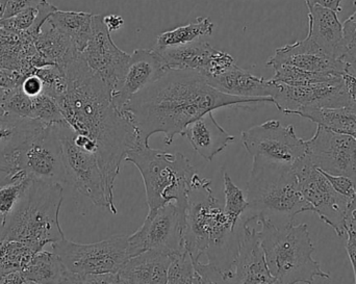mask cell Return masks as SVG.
Instances as JSON below:
<instances>
[{
    "instance_id": "1",
    "label": "cell",
    "mask_w": 356,
    "mask_h": 284,
    "mask_svg": "<svg viewBox=\"0 0 356 284\" xmlns=\"http://www.w3.org/2000/svg\"><path fill=\"white\" fill-rule=\"evenodd\" d=\"M63 73L67 79L64 95L56 100L67 124L97 146V160L114 201L115 181L122 162L134 148L143 145L131 119L113 103L112 93L90 69L81 53Z\"/></svg>"
},
{
    "instance_id": "2",
    "label": "cell",
    "mask_w": 356,
    "mask_h": 284,
    "mask_svg": "<svg viewBox=\"0 0 356 284\" xmlns=\"http://www.w3.org/2000/svg\"><path fill=\"white\" fill-rule=\"evenodd\" d=\"M273 103L271 98H240L226 95L211 87L195 71L168 70L161 78L134 96L122 112L139 133L140 142L149 146L156 133L165 135L171 145L175 135L207 112L226 106Z\"/></svg>"
},
{
    "instance_id": "3",
    "label": "cell",
    "mask_w": 356,
    "mask_h": 284,
    "mask_svg": "<svg viewBox=\"0 0 356 284\" xmlns=\"http://www.w3.org/2000/svg\"><path fill=\"white\" fill-rule=\"evenodd\" d=\"M242 229V226H241ZM241 233H236L224 206L213 197L211 181L194 176L188 196L182 244L193 262L207 256L209 264L232 278L240 246Z\"/></svg>"
},
{
    "instance_id": "4",
    "label": "cell",
    "mask_w": 356,
    "mask_h": 284,
    "mask_svg": "<svg viewBox=\"0 0 356 284\" xmlns=\"http://www.w3.org/2000/svg\"><path fill=\"white\" fill-rule=\"evenodd\" d=\"M63 185L29 179L16 208L0 224V240L26 244L39 253L64 239L60 224Z\"/></svg>"
},
{
    "instance_id": "5",
    "label": "cell",
    "mask_w": 356,
    "mask_h": 284,
    "mask_svg": "<svg viewBox=\"0 0 356 284\" xmlns=\"http://www.w3.org/2000/svg\"><path fill=\"white\" fill-rule=\"evenodd\" d=\"M246 197L249 206L241 219L242 224L265 218L275 226H286L294 224L297 215L311 212L292 169L259 158H253Z\"/></svg>"
},
{
    "instance_id": "6",
    "label": "cell",
    "mask_w": 356,
    "mask_h": 284,
    "mask_svg": "<svg viewBox=\"0 0 356 284\" xmlns=\"http://www.w3.org/2000/svg\"><path fill=\"white\" fill-rule=\"evenodd\" d=\"M257 220L261 225L257 233L266 262L278 283L313 284L316 277L330 279L313 258L315 246L307 224L277 227L265 218Z\"/></svg>"
},
{
    "instance_id": "7",
    "label": "cell",
    "mask_w": 356,
    "mask_h": 284,
    "mask_svg": "<svg viewBox=\"0 0 356 284\" xmlns=\"http://www.w3.org/2000/svg\"><path fill=\"white\" fill-rule=\"evenodd\" d=\"M125 162L135 165L141 173L148 212L175 202L180 215L186 218L188 196L197 172L184 154L139 145L127 153Z\"/></svg>"
},
{
    "instance_id": "8",
    "label": "cell",
    "mask_w": 356,
    "mask_h": 284,
    "mask_svg": "<svg viewBox=\"0 0 356 284\" xmlns=\"http://www.w3.org/2000/svg\"><path fill=\"white\" fill-rule=\"evenodd\" d=\"M17 173L48 183H66L62 143L56 124L42 123L17 147L8 176Z\"/></svg>"
},
{
    "instance_id": "9",
    "label": "cell",
    "mask_w": 356,
    "mask_h": 284,
    "mask_svg": "<svg viewBox=\"0 0 356 284\" xmlns=\"http://www.w3.org/2000/svg\"><path fill=\"white\" fill-rule=\"evenodd\" d=\"M51 248L67 270L77 275L119 274L131 258L127 235H115L93 244L74 243L64 237Z\"/></svg>"
},
{
    "instance_id": "10",
    "label": "cell",
    "mask_w": 356,
    "mask_h": 284,
    "mask_svg": "<svg viewBox=\"0 0 356 284\" xmlns=\"http://www.w3.org/2000/svg\"><path fill=\"white\" fill-rule=\"evenodd\" d=\"M56 126L62 143L66 183L89 198L96 206L108 208L116 215L117 208L108 195L97 156L75 144L74 131L66 121L58 123Z\"/></svg>"
},
{
    "instance_id": "11",
    "label": "cell",
    "mask_w": 356,
    "mask_h": 284,
    "mask_svg": "<svg viewBox=\"0 0 356 284\" xmlns=\"http://www.w3.org/2000/svg\"><path fill=\"white\" fill-rule=\"evenodd\" d=\"M298 189L305 201L323 222L330 225L339 237L347 233V215L353 200L337 193L309 156L301 158L292 168Z\"/></svg>"
},
{
    "instance_id": "12",
    "label": "cell",
    "mask_w": 356,
    "mask_h": 284,
    "mask_svg": "<svg viewBox=\"0 0 356 284\" xmlns=\"http://www.w3.org/2000/svg\"><path fill=\"white\" fill-rule=\"evenodd\" d=\"M242 143L253 158L292 169L307 156L305 140L297 137L294 126L269 120L242 131Z\"/></svg>"
},
{
    "instance_id": "13",
    "label": "cell",
    "mask_w": 356,
    "mask_h": 284,
    "mask_svg": "<svg viewBox=\"0 0 356 284\" xmlns=\"http://www.w3.org/2000/svg\"><path fill=\"white\" fill-rule=\"evenodd\" d=\"M186 218L180 215L175 202L159 210L148 212L143 225L129 235V251L131 258L146 251L162 252L175 256L184 250Z\"/></svg>"
},
{
    "instance_id": "14",
    "label": "cell",
    "mask_w": 356,
    "mask_h": 284,
    "mask_svg": "<svg viewBox=\"0 0 356 284\" xmlns=\"http://www.w3.org/2000/svg\"><path fill=\"white\" fill-rule=\"evenodd\" d=\"M307 144V156L316 168L334 176H346L356 183V139L318 126Z\"/></svg>"
},
{
    "instance_id": "15",
    "label": "cell",
    "mask_w": 356,
    "mask_h": 284,
    "mask_svg": "<svg viewBox=\"0 0 356 284\" xmlns=\"http://www.w3.org/2000/svg\"><path fill=\"white\" fill-rule=\"evenodd\" d=\"M92 27L91 39L81 56L113 95L124 76L131 54L123 51L114 43L110 31L104 25V15H94Z\"/></svg>"
},
{
    "instance_id": "16",
    "label": "cell",
    "mask_w": 356,
    "mask_h": 284,
    "mask_svg": "<svg viewBox=\"0 0 356 284\" xmlns=\"http://www.w3.org/2000/svg\"><path fill=\"white\" fill-rule=\"evenodd\" d=\"M272 83L273 104L284 115H296L305 108H343L355 104L347 95L342 78L332 83L299 87Z\"/></svg>"
},
{
    "instance_id": "17",
    "label": "cell",
    "mask_w": 356,
    "mask_h": 284,
    "mask_svg": "<svg viewBox=\"0 0 356 284\" xmlns=\"http://www.w3.org/2000/svg\"><path fill=\"white\" fill-rule=\"evenodd\" d=\"M154 50L160 54L169 70L195 71L205 79L222 74L236 62L230 54L216 49L203 40Z\"/></svg>"
},
{
    "instance_id": "18",
    "label": "cell",
    "mask_w": 356,
    "mask_h": 284,
    "mask_svg": "<svg viewBox=\"0 0 356 284\" xmlns=\"http://www.w3.org/2000/svg\"><path fill=\"white\" fill-rule=\"evenodd\" d=\"M168 70L154 48L135 50L131 54L129 66L118 89L113 93V103L119 110H122L134 96L158 81Z\"/></svg>"
},
{
    "instance_id": "19",
    "label": "cell",
    "mask_w": 356,
    "mask_h": 284,
    "mask_svg": "<svg viewBox=\"0 0 356 284\" xmlns=\"http://www.w3.org/2000/svg\"><path fill=\"white\" fill-rule=\"evenodd\" d=\"M240 246L229 284H278L270 274L259 233L241 223Z\"/></svg>"
},
{
    "instance_id": "20",
    "label": "cell",
    "mask_w": 356,
    "mask_h": 284,
    "mask_svg": "<svg viewBox=\"0 0 356 284\" xmlns=\"http://www.w3.org/2000/svg\"><path fill=\"white\" fill-rule=\"evenodd\" d=\"M288 65L309 72L343 75L349 72L343 60L332 58L318 48L309 37L277 48L267 62V67Z\"/></svg>"
},
{
    "instance_id": "21",
    "label": "cell",
    "mask_w": 356,
    "mask_h": 284,
    "mask_svg": "<svg viewBox=\"0 0 356 284\" xmlns=\"http://www.w3.org/2000/svg\"><path fill=\"white\" fill-rule=\"evenodd\" d=\"M309 8V33L307 37L318 48L332 58L343 60L345 54L343 24L338 12L319 4Z\"/></svg>"
},
{
    "instance_id": "22",
    "label": "cell",
    "mask_w": 356,
    "mask_h": 284,
    "mask_svg": "<svg viewBox=\"0 0 356 284\" xmlns=\"http://www.w3.org/2000/svg\"><path fill=\"white\" fill-rule=\"evenodd\" d=\"M181 137H186L193 149L209 162L236 140L217 122L213 112H207L191 123Z\"/></svg>"
},
{
    "instance_id": "23",
    "label": "cell",
    "mask_w": 356,
    "mask_h": 284,
    "mask_svg": "<svg viewBox=\"0 0 356 284\" xmlns=\"http://www.w3.org/2000/svg\"><path fill=\"white\" fill-rule=\"evenodd\" d=\"M207 83L221 93L240 98H271L274 83L271 79L255 76L234 62L225 72L207 79ZM272 99V98H271Z\"/></svg>"
},
{
    "instance_id": "24",
    "label": "cell",
    "mask_w": 356,
    "mask_h": 284,
    "mask_svg": "<svg viewBox=\"0 0 356 284\" xmlns=\"http://www.w3.org/2000/svg\"><path fill=\"white\" fill-rule=\"evenodd\" d=\"M173 258L175 256L162 252H143L125 264L119 278L125 284H167Z\"/></svg>"
},
{
    "instance_id": "25",
    "label": "cell",
    "mask_w": 356,
    "mask_h": 284,
    "mask_svg": "<svg viewBox=\"0 0 356 284\" xmlns=\"http://www.w3.org/2000/svg\"><path fill=\"white\" fill-rule=\"evenodd\" d=\"M33 43L45 66L54 65L60 70L81 54L73 42L50 26L47 21L39 35L33 39Z\"/></svg>"
},
{
    "instance_id": "26",
    "label": "cell",
    "mask_w": 356,
    "mask_h": 284,
    "mask_svg": "<svg viewBox=\"0 0 356 284\" xmlns=\"http://www.w3.org/2000/svg\"><path fill=\"white\" fill-rule=\"evenodd\" d=\"M93 16L90 12L56 10L50 15L47 23L68 37L81 53L87 47L93 33Z\"/></svg>"
},
{
    "instance_id": "27",
    "label": "cell",
    "mask_w": 356,
    "mask_h": 284,
    "mask_svg": "<svg viewBox=\"0 0 356 284\" xmlns=\"http://www.w3.org/2000/svg\"><path fill=\"white\" fill-rule=\"evenodd\" d=\"M296 116L309 119L318 126L356 139V103L343 108H305Z\"/></svg>"
},
{
    "instance_id": "28",
    "label": "cell",
    "mask_w": 356,
    "mask_h": 284,
    "mask_svg": "<svg viewBox=\"0 0 356 284\" xmlns=\"http://www.w3.org/2000/svg\"><path fill=\"white\" fill-rule=\"evenodd\" d=\"M22 272L27 281L38 284H63L69 274L58 254L43 250L33 256Z\"/></svg>"
},
{
    "instance_id": "29",
    "label": "cell",
    "mask_w": 356,
    "mask_h": 284,
    "mask_svg": "<svg viewBox=\"0 0 356 284\" xmlns=\"http://www.w3.org/2000/svg\"><path fill=\"white\" fill-rule=\"evenodd\" d=\"M56 10L58 8L47 0H42L39 6L27 8L10 18L2 19L0 21V29L8 33H27L35 39L50 15Z\"/></svg>"
},
{
    "instance_id": "30",
    "label": "cell",
    "mask_w": 356,
    "mask_h": 284,
    "mask_svg": "<svg viewBox=\"0 0 356 284\" xmlns=\"http://www.w3.org/2000/svg\"><path fill=\"white\" fill-rule=\"evenodd\" d=\"M213 31V23L209 20V18L198 17L196 20L192 21L188 24L161 33L156 39L154 48L164 49V48L186 45L211 35Z\"/></svg>"
},
{
    "instance_id": "31",
    "label": "cell",
    "mask_w": 356,
    "mask_h": 284,
    "mask_svg": "<svg viewBox=\"0 0 356 284\" xmlns=\"http://www.w3.org/2000/svg\"><path fill=\"white\" fill-rule=\"evenodd\" d=\"M274 70V83H284V85H311L316 83H332L342 78V75L330 74V73L309 72L296 67L288 66V65H275L272 66Z\"/></svg>"
},
{
    "instance_id": "32",
    "label": "cell",
    "mask_w": 356,
    "mask_h": 284,
    "mask_svg": "<svg viewBox=\"0 0 356 284\" xmlns=\"http://www.w3.org/2000/svg\"><path fill=\"white\" fill-rule=\"evenodd\" d=\"M37 253L26 244L0 240V275L24 270Z\"/></svg>"
},
{
    "instance_id": "33",
    "label": "cell",
    "mask_w": 356,
    "mask_h": 284,
    "mask_svg": "<svg viewBox=\"0 0 356 284\" xmlns=\"http://www.w3.org/2000/svg\"><path fill=\"white\" fill-rule=\"evenodd\" d=\"M223 181L225 196L224 212L232 222V226L238 228L241 225V219L248 208V200L244 192L234 185L228 173L224 172Z\"/></svg>"
},
{
    "instance_id": "34",
    "label": "cell",
    "mask_w": 356,
    "mask_h": 284,
    "mask_svg": "<svg viewBox=\"0 0 356 284\" xmlns=\"http://www.w3.org/2000/svg\"><path fill=\"white\" fill-rule=\"evenodd\" d=\"M0 108L13 116L33 119V98L22 91L21 85L4 91L0 100Z\"/></svg>"
},
{
    "instance_id": "35",
    "label": "cell",
    "mask_w": 356,
    "mask_h": 284,
    "mask_svg": "<svg viewBox=\"0 0 356 284\" xmlns=\"http://www.w3.org/2000/svg\"><path fill=\"white\" fill-rule=\"evenodd\" d=\"M31 73L38 75L43 81L44 94L58 100L67 90V79L63 71L54 65L33 68Z\"/></svg>"
},
{
    "instance_id": "36",
    "label": "cell",
    "mask_w": 356,
    "mask_h": 284,
    "mask_svg": "<svg viewBox=\"0 0 356 284\" xmlns=\"http://www.w3.org/2000/svg\"><path fill=\"white\" fill-rule=\"evenodd\" d=\"M33 119L46 125L58 124L65 121L56 100L44 93L33 98Z\"/></svg>"
},
{
    "instance_id": "37",
    "label": "cell",
    "mask_w": 356,
    "mask_h": 284,
    "mask_svg": "<svg viewBox=\"0 0 356 284\" xmlns=\"http://www.w3.org/2000/svg\"><path fill=\"white\" fill-rule=\"evenodd\" d=\"M29 179L27 177L12 179L8 181V185H0V224L6 220L16 208Z\"/></svg>"
},
{
    "instance_id": "38",
    "label": "cell",
    "mask_w": 356,
    "mask_h": 284,
    "mask_svg": "<svg viewBox=\"0 0 356 284\" xmlns=\"http://www.w3.org/2000/svg\"><path fill=\"white\" fill-rule=\"evenodd\" d=\"M195 268L192 258L186 250L175 254L169 268L167 284H192Z\"/></svg>"
},
{
    "instance_id": "39",
    "label": "cell",
    "mask_w": 356,
    "mask_h": 284,
    "mask_svg": "<svg viewBox=\"0 0 356 284\" xmlns=\"http://www.w3.org/2000/svg\"><path fill=\"white\" fill-rule=\"evenodd\" d=\"M194 268L200 277L201 284H229L228 277L213 265L196 262Z\"/></svg>"
},
{
    "instance_id": "40",
    "label": "cell",
    "mask_w": 356,
    "mask_h": 284,
    "mask_svg": "<svg viewBox=\"0 0 356 284\" xmlns=\"http://www.w3.org/2000/svg\"><path fill=\"white\" fill-rule=\"evenodd\" d=\"M63 284H120L119 274L77 275L69 272Z\"/></svg>"
},
{
    "instance_id": "41",
    "label": "cell",
    "mask_w": 356,
    "mask_h": 284,
    "mask_svg": "<svg viewBox=\"0 0 356 284\" xmlns=\"http://www.w3.org/2000/svg\"><path fill=\"white\" fill-rule=\"evenodd\" d=\"M322 174L330 181V185H332V187H334L337 193L341 194V195L345 196V197L349 198L351 200L355 197L356 183L353 179L346 176H334V175L327 174V173L324 172H322Z\"/></svg>"
},
{
    "instance_id": "42",
    "label": "cell",
    "mask_w": 356,
    "mask_h": 284,
    "mask_svg": "<svg viewBox=\"0 0 356 284\" xmlns=\"http://www.w3.org/2000/svg\"><path fill=\"white\" fill-rule=\"evenodd\" d=\"M25 75L19 71L10 70V69L0 67V87L4 90L14 89L22 83Z\"/></svg>"
},
{
    "instance_id": "43",
    "label": "cell",
    "mask_w": 356,
    "mask_h": 284,
    "mask_svg": "<svg viewBox=\"0 0 356 284\" xmlns=\"http://www.w3.org/2000/svg\"><path fill=\"white\" fill-rule=\"evenodd\" d=\"M21 89L29 97H37L38 95L44 92L43 81L38 75L31 73L23 79L22 83H21Z\"/></svg>"
},
{
    "instance_id": "44",
    "label": "cell",
    "mask_w": 356,
    "mask_h": 284,
    "mask_svg": "<svg viewBox=\"0 0 356 284\" xmlns=\"http://www.w3.org/2000/svg\"><path fill=\"white\" fill-rule=\"evenodd\" d=\"M42 0H8L3 19L10 18L22 10L39 6Z\"/></svg>"
},
{
    "instance_id": "45",
    "label": "cell",
    "mask_w": 356,
    "mask_h": 284,
    "mask_svg": "<svg viewBox=\"0 0 356 284\" xmlns=\"http://www.w3.org/2000/svg\"><path fill=\"white\" fill-rule=\"evenodd\" d=\"M343 35H344L345 52H346L347 49L356 44V10L355 14L349 17L343 24Z\"/></svg>"
},
{
    "instance_id": "46",
    "label": "cell",
    "mask_w": 356,
    "mask_h": 284,
    "mask_svg": "<svg viewBox=\"0 0 356 284\" xmlns=\"http://www.w3.org/2000/svg\"><path fill=\"white\" fill-rule=\"evenodd\" d=\"M346 249L355 273V284H356V233L353 231H347Z\"/></svg>"
},
{
    "instance_id": "47",
    "label": "cell",
    "mask_w": 356,
    "mask_h": 284,
    "mask_svg": "<svg viewBox=\"0 0 356 284\" xmlns=\"http://www.w3.org/2000/svg\"><path fill=\"white\" fill-rule=\"evenodd\" d=\"M343 83L347 95L353 103H356V75L350 72H345L342 75Z\"/></svg>"
},
{
    "instance_id": "48",
    "label": "cell",
    "mask_w": 356,
    "mask_h": 284,
    "mask_svg": "<svg viewBox=\"0 0 356 284\" xmlns=\"http://www.w3.org/2000/svg\"><path fill=\"white\" fill-rule=\"evenodd\" d=\"M104 23L110 33H115L124 26V20L119 15L111 14L104 16Z\"/></svg>"
},
{
    "instance_id": "49",
    "label": "cell",
    "mask_w": 356,
    "mask_h": 284,
    "mask_svg": "<svg viewBox=\"0 0 356 284\" xmlns=\"http://www.w3.org/2000/svg\"><path fill=\"white\" fill-rule=\"evenodd\" d=\"M26 281L22 271L0 275V284H25Z\"/></svg>"
},
{
    "instance_id": "50",
    "label": "cell",
    "mask_w": 356,
    "mask_h": 284,
    "mask_svg": "<svg viewBox=\"0 0 356 284\" xmlns=\"http://www.w3.org/2000/svg\"><path fill=\"white\" fill-rule=\"evenodd\" d=\"M343 0H305L307 6H314V4H319L324 8H330L336 12H342Z\"/></svg>"
},
{
    "instance_id": "51",
    "label": "cell",
    "mask_w": 356,
    "mask_h": 284,
    "mask_svg": "<svg viewBox=\"0 0 356 284\" xmlns=\"http://www.w3.org/2000/svg\"><path fill=\"white\" fill-rule=\"evenodd\" d=\"M347 231H353L356 233V195L351 201L347 215Z\"/></svg>"
},
{
    "instance_id": "52",
    "label": "cell",
    "mask_w": 356,
    "mask_h": 284,
    "mask_svg": "<svg viewBox=\"0 0 356 284\" xmlns=\"http://www.w3.org/2000/svg\"><path fill=\"white\" fill-rule=\"evenodd\" d=\"M6 2L8 0H0V21L3 19L4 12H6Z\"/></svg>"
},
{
    "instance_id": "53",
    "label": "cell",
    "mask_w": 356,
    "mask_h": 284,
    "mask_svg": "<svg viewBox=\"0 0 356 284\" xmlns=\"http://www.w3.org/2000/svg\"><path fill=\"white\" fill-rule=\"evenodd\" d=\"M4 91H6V90L1 89V87H0V100H1L2 96H3Z\"/></svg>"
},
{
    "instance_id": "54",
    "label": "cell",
    "mask_w": 356,
    "mask_h": 284,
    "mask_svg": "<svg viewBox=\"0 0 356 284\" xmlns=\"http://www.w3.org/2000/svg\"><path fill=\"white\" fill-rule=\"evenodd\" d=\"M25 284H38V283H31V281H26V283H25Z\"/></svg>"
},
{
    "instance_id": "55",
    "label": "cell",
    "mask_w": 356,
    "mask_h": 284,
    "mask_svg": "<svg viewBox=\"0 0 356 284\" xmlns=\"http://www.w3.org/2000/svg\"><path fill=\"white\" fill-rule=\"evenodd\" d=\"M120 284H125V283H121V281H120Z\"/></svg>"
}]
</instances>
